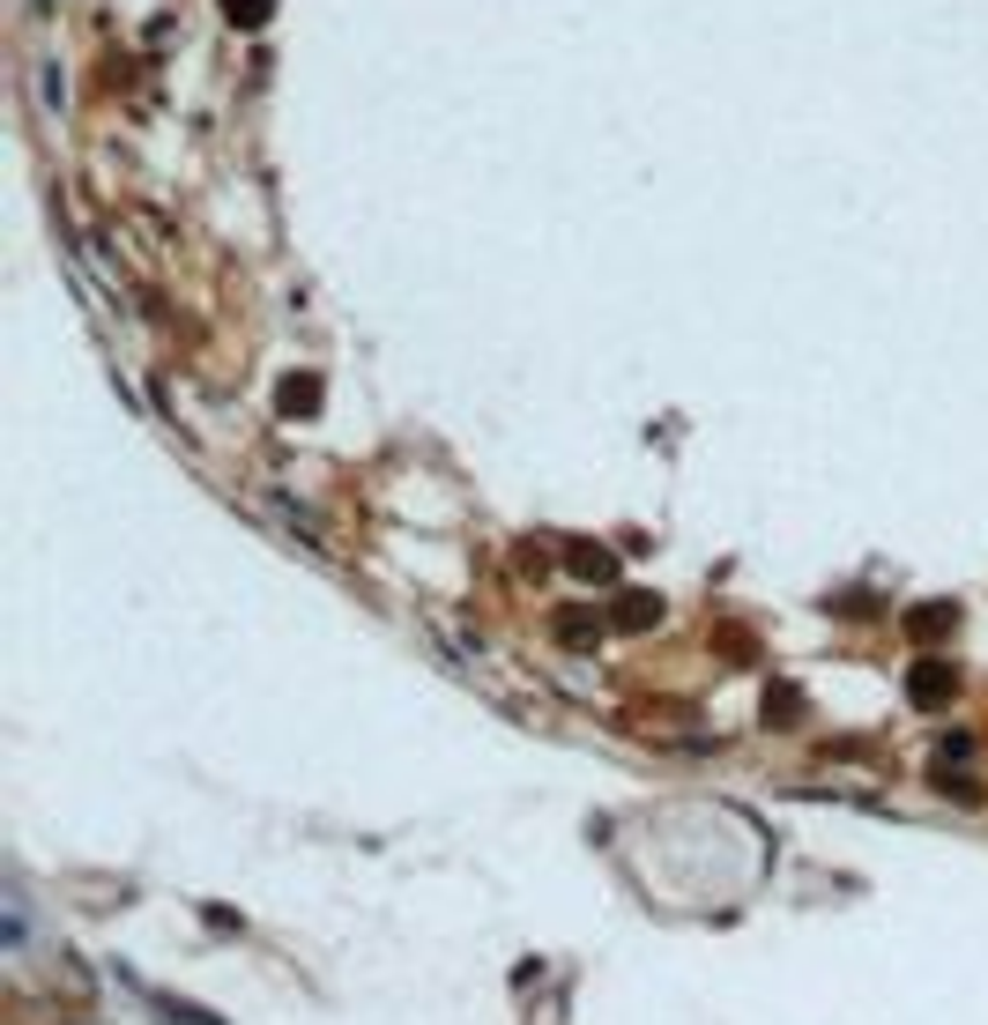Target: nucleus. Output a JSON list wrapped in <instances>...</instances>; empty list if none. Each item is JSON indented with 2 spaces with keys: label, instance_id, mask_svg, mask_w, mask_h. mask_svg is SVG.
Returning a JSON list of instances; mask_svg holds the SVG:
<instances>
[{
  "label": "nucleus",
  "instance_id": "f257e3e1",
  "mask_svg": "<svg viewBox=\"0 0 988 1025\" xmlns=\"http://www.w3.org/2000/svg\"><path fill=\"white\" fill-rule=\"evenodd\" d=\"M223 15H231L239 30H260V23L276 15V0H223Z\"/></svg>",
  "mask_w": 988,
  "mask_h": 1025
}]
</instances>
